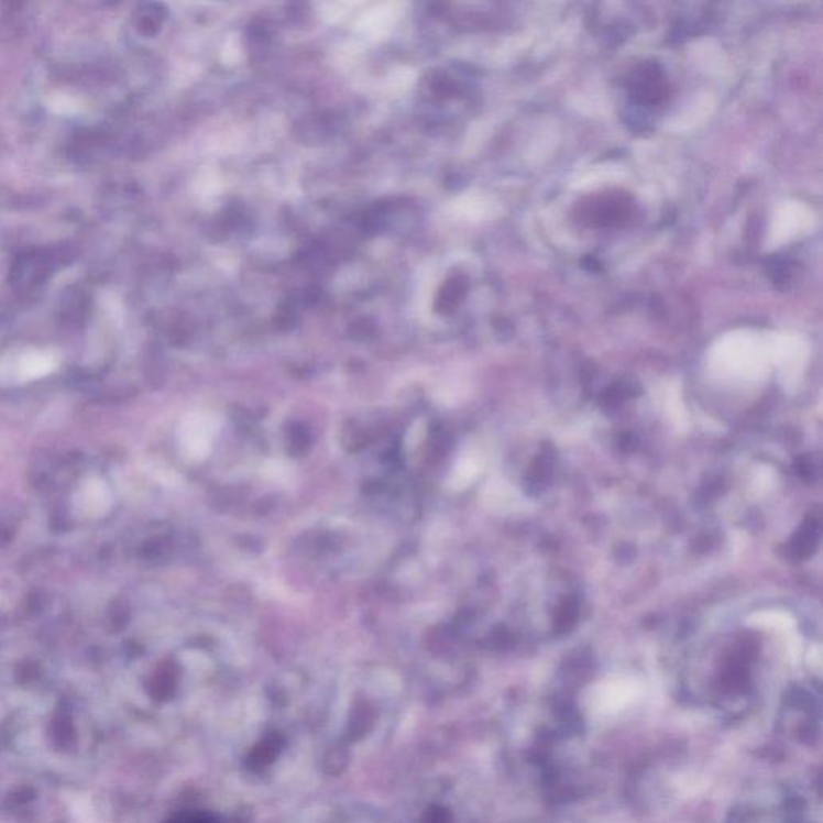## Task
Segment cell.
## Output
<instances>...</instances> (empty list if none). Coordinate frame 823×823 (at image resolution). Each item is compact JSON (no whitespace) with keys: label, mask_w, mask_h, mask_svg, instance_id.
Wrapping results in <instances>:
<instances>
[{"label":"cell","mask_w":823,"mask_h":823,"mask_svg":"<svg viewBox=\"0 0 823 823\" xmlns=\"http://www.w3.org/2000/svg\"><path fill=\"white\" fill-rule=\"evenodd\" d=\"M221 428V418L212 412H194L179 427V449L188 462H204L212 448V439Z\"/></svg>","instance_id":"6da1fadb"},{"label":"cell","mask_w":823,"mask_h":823,"mask_svg":"<svg viewBox=\"0 0 823 823\" xmlns=\"http://www.w3.org/2000/svg\"><path fill=\"white\" fill-rule=\"evenodd\" d=\"M579 219L591 226L616 227L626 224L633 212V201L627 195L613 191L588 198L578 205Z\"/></svg>","instance_id":"7a4b0ae2"},{"label":"cell","mask_w":823,"mask_h":823,"mask_svg":"<svg viewBox=\"0 0 823 823\" xmlns=\"http://www.w3.org/2000/svg\"><path fill=\"white\" fill-rule=\"evenodd\" d=\"M669 86L658 63L645 62L629 76V97L638 105H658L668 97Z\"/></svg>","instance_id":"3957f363"},{"label":"cell","mask_w":823,"mask_h":823,"mask_svg":"<svg viewBox=\"0 0 823 823\" xmlns=\"http://www.w3.org/2000/svg\"><path fill=\"white\" fill-rule=\"evenodd\" d=\"M79 512L87 518H97L107 514L111 505V494L103 481L90 480L79 491L76 498Z\"/></svg>","instance_id":"277c9868"},{"label":"cell","mask_w":823,"mask_h":823,"mask_svg":"<svg viewBox=\"0 0 823 823\" xmlns=\"http://www.w3.org/2000/svg\"><path fill=\"white\" fill-rule=\"evenodd\" d=\"M284 738L278 732L267 734L248 755L246 766L251 770L266 769L268 764L275 761L284 749Z\"/></svg>","instance_id":"5b68a950"},{"label":"cell","mask_w":823,"mask_h":823,"mask_svg":"<svg viewBox=\"0 0 823 823\" xmlns=\"http://www.w3.org/2000/svg\"><path fill=\"white\" fill-rule=\"evenodd\" d=\"M483 469V459L480 453L469 452L460 457L459 462L453 465L449 474L448 484L453 491L467 490L470 484L480 476Z\"/></svg>","instance_id":"8992f818"},{"label":"cell","mask_w":823,"mask_h":823,"mask_svg":"<svg viewBox=\"0 0 823 823\" xmlns=\"http://www.w3.org/2000/svg\"><path fill=\"white\" fill-rule=\"evenodd\" d=\"M373 724H375V714L372 707L367 703L355 704L350 714V724H348L351 740H362L372 731Z\"/></svg>","instance_id":"52a82bcc"},{"label":"cell","mask_w":823,"mask_h":823,"mask_svg":"<svg viewBox=\"0 0 823 823\" xmlns=\"http://www.w3.org/2000/svg\"><path fill=\"white\" fill-rule=\"evenodd\" d=\"M350 762V755L344 748H333L327 755L326 769L331 773H341Z\"/></svg>","instance_id":"ba28073f"},{"label":"cell","mask_w":823,"mask_h":823,"mask_svg":"<svg viewBox=\"0 0 823 823\" xmlns=\"http://www.w3.org/2000/svg\"><path fill=\"white\" fill-rule=\"evenodd\" d=\"M424 823H452V815L441 805H432L425 814Z\"/></svg>","instance_id":"9c48e42d"},{"label":"cell","mask_w":823,"mask_h":823,"mask_svg":"<svg viewBox=\"0 0 823 823\" xmlns=\"http://www.w3.org/2000/svg\"><path fill=\"white\" fill-rule=\"evenodd\" d=\"M264 473L267 474V478H271L272 481H285L288 476V469L287 467H284V463L282 462H268L266 467H264Z\"/></svg>","instance_id":"30bf717a"}]
</instances>
